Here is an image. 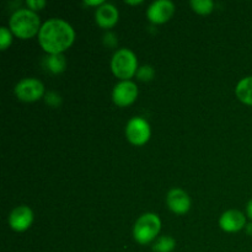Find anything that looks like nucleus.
Here are the masks:
<instances>
[{"instance_id":"f257e3e1","label":"nucleus","mask_w":252,"mask_h":252,"mask_svg":"<svg viewBox=\"0 0 252 252\" xmlns=\"http://www.w3.org/2000/svg\"><path fill=\"white\" fill-rule=\"evenodd\" d=\"M75 32L66 21L51 19L44 22L38 32V42L49 54H62L73 44Z\"/></svg>"},{"instance_id":"f03ea898","label":"nucleus","mask_w":252,"mask_h":252,"mask_svg":"<svg viewBox=\"0 0 252 252\" xmlns=\"http://www.w3.org/2000/svg\"><path fill=\"white\" fill-rule=\"evenodd\" d=\"M10 30L20 38H31L39 32V16L29 9L16 10L10 17Z\"/></svg>"},{"instance_id":"7ed1b4c3","label":"nucleus","mask_w":252,"mask_h":252,"mask_svg":"<svg viewBox=\"0 0 252 252\" xmlns=\"http://www.w3.org/2000/svg\"><path fill=\"white\" fill-rule=\"evenodd\" d=\"M161 229V221L160 218L154 213L143 214L137 221H135L134 229H133V236L135 241L142 245L152 243Z\"/></svg>"},{"instance_id":"20e7f679","label":"nucleus","mask_w":252,"mask_h":252,"mask_svg":"<svg viewBox=\"0 0 252 252\" xmlns=\"http://www.w3.org/2000/svg\"><path fill=\"white\" fill-rule=\"evenodd\" d=\"M137 57L132 51L127 48L118 49L111 62L113 74L118 79H123V81L130 79L137 73Z\"/></svg>"},{"instance_id":"39448f33","label":"nucleus","mask_w":252,"mask_h":252,"mask_svg":"<svg viewBox=\"0 0 252 252\" xmlns=\"http://www.w3.org/2000/svg\"><path fill=\"white\" fill-rule=\"evenodd\" d=\"M15 94L17 98L25 102H33L39 100L44 94V86L39 80L34 78L22 79L15 86Z\"/></svg>"},{"instance_id":"423d86ee","label":"nucleus","mask_w":252,"mask_h":252,"mask_svg":"<svg viewBox=\"0 0 252 252\" xmlns=\"http://www.w3.org/2000/svg\"><path fill=\"white\" fill-rule=\"evenodd\" d=\"M128 140L134 145H144L150 138V126L144 118L134 117L128 122L126 128Z\"/></svg>"},{"instance_id":"0eeeda50","label":"nucleus","mask_w":252,"mask_h":252,"mask_svg":"<svg viewBox=\"0 0 252 252\" xmlns=\"http://www.w3.org/2000/svg\"><path fill=\"white\" fill-rule=\"evenodd\" d=\"M175 12L174 2L170 0H157L148 7L147 16L153 24H165Z\"/></svg>"},{"instance_id":"6e6552de","label":"nucleus","mask_w":252,"mask_h":252,"mask_svg":"<svg viewBox=\"0 0 252 252\" xmlns=\"http://www.w3.org/2000/svg\"><path fill=\"white\" fill-rule=\"evenodd\" d=\"M138 96V88L134 83L129 80L121 81L113 89V102L120 107L132 105Z\"/></svg>"},{"instance_id":"1a4fd4ad","label":"nucleus","mask_w":252,"mask_h":252,"mask_svg":"<svg viewBox=\"0 0 252 252\" xmlns=\"http://www.w3.org/2000/svg\"><path fill=\"white\" fill-rule=\"evenodd\" d=\"M33 221V213L27 206H19L9 216V224L15 231H25Z\"/></svg>"},{"instance_id":"9d476101","label":"nucleus","mask_w":252,"mask_h":252,"mask_svg":"<svg viewBox=\"0 0 252 252\" xmlns=\"http://www.w3.org/2000/svg\"><path fill=\"white\" fill-rule=\"evenodd\" d=\"M167 207L176 214H185L191 208V199L189 194L180 189H174L167 193Z\"/></svg>"},{"instance_id":"9b49d317","label":"nucleus","mask_w":252,"mask_h":252,"mask_svg":"<svg viewBox=\"0 0 252 252\" xmlns=\"http://www.w3.org/2000/svg\"><path fill=\"white\" fill-rule=\"evenodd\" d=\"M219 224H220V228L226 233H236L245 226L246 218L240 211L231 209L220 217Z\"/></svg>"},{"instance_id":"f8f14e48","label":"nucleus","mask_w":252,"mask_h":252,"mask_svg":"<svg viewBox=\"0 0 252 252\" xmlns=\"http://www.w3.org/2000/svg\"><path fill=\"white\" fill-rule=\"evenodd\" d=\"M96 22L102 29H111L118 21V10L112 4H102L96 10Z\"/></svg>"},{"instance_id":"ddd939ff","label":"nucleus","mask_w":252,"mask_h":252,"mask_svg":"<svg viewBox=\"0 0 252 252\" xmlns=\"http://www.w3.org/2000/svg\"><path fill=\"white\" fill-rule=\"evenodd\" d=\"M235 93L241 102L252 106V76L241 79L236 85Z\"/></svg>"},{"instance_id":"4468645a","label":"nucleus","mask_w":252,"mask_h":252,"mask_svg":"<svg viewBox=\"0 0 252 252\" xmlns=\"http://www.w3.org/2000/svg\"><path fill=\"white\" fill-rule=\"evenodd\" d=\"M46 65L52 73L59 74L64 71L66 66V62L63 54H51L46 58Z\"/></svg>"},{"instance_id":"2eb2a0df","label":"nucleus","mask_w":252,"mask_h":252,"mask_svg":"<svg viewBox=\"0 0 252 252\" xmlns=\"http://www.w3.org/2000/svg\"><path fill=\"white\" fill-rule=\"evenodd\" d=\"M175 246H176L175 239H172L171 236H161L154 244L153 250L154 252H171L174 251Z\"/></svg>"},{"instance_id":"dca6fc26","label":"nucleus","mask_w":252,"mask_h":252,"mask_svg":"<svg viewBox=\"0 0 252 252\" xmlns=\"http://www.w3.org/2000/svg\"><path fill=\"white\" fill-rule=\"evenodd\" d=\"M189 4L194 11L201 15L211 14L214 7V2L212 0H192Z\"/></svg>"},{"instance_id":"f3484780","label":"nucleus","mask_w":252,"mask_h":252,"mask_svg":"<svg viewBox=\"0 0 252 252\" xmlns=\"http://www.w3.org/2000/svg\"><path fill=\"white\" fill-rule=\"evenodd\" d=\"M154 75H155V71L150 65L142 66V68L138 69L137 71L138 79L142 81H150L153 78H154Z\"/></svg>"},{"instance_id":"a211bd4d","label":"nucleus","mask_w":252,"mask_h":252,"mask_svg":"<svg viewBox=\"0 0 252 252\" xmlns=\"http://www.w3.org/2000/svg\"><path fill=\"white\" fill-rule=\"evenodd\" d=\"M11 32H10L6 27H1V29H0V48H1V51L6 49L7 47L11 44Z\"/></svg>"},{"instance_id":"6ab92c4d","label":"nucleus","mask_w":252,"mask_h":252,"mask_svg":"<svg viewBox=\"0 0 252 252\" xmlns=\"http://www.w3.org/2000/svg\"><path fill=\"white\" fill-rule=\"evenodd\" d=\"M26 4L29 5L30 10H32V11L33 10L37 11V10H41L46 6V1L44 0H27Z\"/></svg>"},{"instance_id":"aec40b11","label":"nucleus","mask_w":252,"mask_h":252,"mask_svg":"<svg viewBox=\"0 0 252 252\" xmlns=\"http://www.w3.org/2000/svg\"><path fill=\"white\" fill-rule=\"evenodd\" d=\"M85 4H88V5H98V6H101V5L105 4V2H103L102 0H94V1H90V0H86Z\"/></svg>"},{"instance_id":"412c9836","label":"nucleus","mask_w":252,"mask_h":252,"mask_svg":"<svg viewBox=\"0 0 252 252\" xmlns=\"http://www.w3.org/2000/svg\"><path fill=\"white\" fill-rule=\"evenodd\" d=\"M248 216H249V218L252 219V199L249 202V204H248Z\"/></svg>"},{"instance_id":"4be33fe9","label":"nucleus","mask_w":252,"mask_h":252,"mask_svg":"<svg viewBox=\"0 0 252 252\" xmlns=\"http://www.w3.org/2000/svg\"><path fill=\"white\" fill-rule=\"evenodd\" d=\"M142 0H139V1H137V0H135V1H130V0H126V4H130V5H137V4H142Z\"/></svg>"},{"instance_id":"5701e85b","label":"nucleus","mask_w":252,"mask_h":252,"mask_svg":"<svg viewBox=\"0 0 252 252\" xmlns=\"http://www.w3.org/2000/svg\"><path fill=\"white\" fill-rule=\"evenodd\" d=\"M248 230H249V233L252 234V224H250V225H248Z\"/></svg>"}]
</instances>
